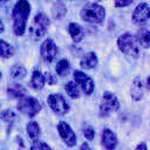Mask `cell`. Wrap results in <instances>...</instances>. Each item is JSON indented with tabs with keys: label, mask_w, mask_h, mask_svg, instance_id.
Instances as JSON below:
<instances>
[{
	"label": "cell",
	"mask_w": 150,
	"mask_h": 150,
	"mask_svg": "<svg viewBox=\"0 0 150 150\" xmlns=\"http://www.w3.org/2000/svg\"><path fill=\"white\" fill-rule=\"evenodd\" d=\"M30 14V4L28 0H19L12 9L13 32L16 36H22L26 32L27 20Z\"/></svg>",
	"instance_id": "obj_1"
},
{
	"label": "cell",
	"mask_w": 150,
	"mask_h": 150,
	"mask_svg": "<svg viewBox=\"0 0 150 150\" xmlns=\"http://www.w3.org/2000/svg\"><path fill=\"white\" fill-rule=\"evenodd\" d=\"M80 16L84 22L88 23H95L100 25L104 21L105 18V9L103 6L98 4H87L84 7H82L80 12Z\"/></svg>",
	"instance_id": "obj_2"
},
{
	"label": "cell",
	"mask_w": 150,
	"mask_h": 150,
	"mask_svg": "<svg viewBox=\"0 0 150 150\" xmlns=\"http://www.w3.org/2000/svg\"><path fill=\"white\" fill-rule=\"evenodd\" d=\"M117 46L120 50L134 59H137L139 55V48L137 46L136 39L130 34V33H124L118 36L117 39Z\"/></svg>",
	"instance_id": "obj_3"
},
{
	"label": "cell",
	"mask_w": 150,
	"mask_h": 150,
	"mask_svg": "<svg viewBox=\"0 0 150 150\" xmlns=\"http://www.w3.org/2000/svg\"><path fill=\"white\" fill-rule=\"evenodd\" d=\"M49 25H50L49 18L45 13H38L29 26V33L32 38H34L35 40H39L40 38H42L47 33Z\"/></svg>",
	"instance_id": "obj_4"
},
{
	"label": "cell",
	"mask_w": 150,
	"mask_h": 150,
	"mask_svg": "<svg viewBox=\"0 0 150 150\" xmlns=\"http://www.w3.org/2000/svg\"><path fill=\"white\" fill-rule=\"evenodd\" d=\"M16 107H18V110L20 112H22L23 115H26L28 117H34L42 109L41 103L36 98L29 97V96H25V95L19 98Z\"/></svg>",
	"instance_id": "obj_5"
},
{
	"label": "cell",
	"mask_w": 150,
	"mask_h": 150,
	"mask_svg": "<svg viewBox=\"0 0 150 150\" xmlns=\"http://www.w3.org/2000/svg\"><path fill=\"white\" fill-rule=\"evenodd\" d=\"M121 103L117 96L110 91L103 93L101 104H100V116L101 117H107L111 112H115L120 109Z\"/></svg>",
	"instance_id": "obj_6"
},
{
	"label": "cell",
	"mask_w": 150,
	"mask_h": 150,
	"mask_svg": "<svg viewBox=\"0 0 150 150\" xmlns=\"http://www.w3.org/2000/svg\"><path fill=\"white\" fill-rule=\"evenodd\" d=\"M47 102L50 109L57 115H66L70 109L69 103L61 94H50L47 98Z\"/></svg>",
	"instance_id": "obj_7"
},
{
	"label": "cell",
	"mask_w": 150,
	"mask_h": 150,
	"mask_svg": "<svg viewBox=\"0 0 150 150\" xmlns=\"http://www.w3.org/2000/svg\"><path fill=\"white\" fill-rule=\"evenodd\" d=\"M73 76H74V81L77 83V86L80 87V89L86 95L93 94V91L95 89V83H94V80L90 76H88L87 74H84L81 70H75L74 74H73Z\"/></svg>",
	"instance_id": "obj_8"
},
{
	"label": "cell",
	"mask_w": 150,
	"mask_h": 150,
	"mask_svg": "<svg viewBox=\"0 0 150 150\" xmlns=\"http://www.w3.org/2000/svg\"><path fill=\"white\" fill-rule=\"evenodd\" d=\"M57 131H59V135L61 137V139L63 141V143L67 145V146H75L76 145V142H77V137L75 135V132L73 131V129L70 128V125L63 121L59 122L57 124Z\"/></svg>",
	"instance_id": "obj_9"
},
{
	"label": "cell",
	"mask_w": 150,
	"mask_h": 150,
	"mask_svg": "<svg viewBox=\"0 0 150 150\" xmlns=\"http://www.w3.org/2000/svg\"><path fill=\"white\" fill-rule=\"evenodd\" d=\"M40 54L45 62H53L57 55V46L52 39H46L40 47Z\"/></svg>",
	"instance_id": "obj_10"
},
{
	"label": "cell",
	"mask_w": 150,
	"mask_h": 150,
	"mask_svg": "<svg viewBox=\"0 0 150 150\" xmlns=\"http://www.w3.org/2000/svg\"><path fill=\"white\" fill-rule=\"evenodd\" d=\"M150 18V7L146 2H141L139 5H137V7L135 8L134 13H132V21L136 25H142L144 22H146Z\"/></svg>",
	"instance_id": "obj_11"
},
{
	"label": "cell",
	"mask_w": 150,
	"mask_h": 150,
	"mask_svg": "<svg viewBox=\"0 0 150 150\" xmlns=\"http://www.w3.org/2000/svg\"><path fill=\"white\" fill-rule=\"evenodd\" d=\"M117 143H118V139H117V136L115 135V132L110 129H103L102 132H101V144L103 145V148L105 149H115L117 146Z\"/></svg>",
	"instance_id": "obj_12"
},
{
	"label": "cell",
	"mask_w": 150,
	"mask_h": 150,
	"mask_svg": "<svg viewBox=\"0 0 150 150\" xmlns=\"http://www.w3.org/2000/svg\"><path fill=\"white\" fill-rule=\"evenodd\" d=\"M98 63V60H97V55L96 53L94 52H88L86 53L81 60H80V66L81 68L83 69H94Z\"/></svg>",
	"instance_id": "obj_13"
},
{
	"label": "cell",
	"mask_w": 150,
	"mask_h": 150,
	"mask_svg": "<svg viewBox=\"0 0 150 150\" xmlns=\"http://www.w3.org/2000/svg\"><path fill=\"white\" fill-rule=\"evenodd\" d=\"M130 96L134 101H139L143 97V81L139 76H136L130 88Z\"/></svg>",
	"instance_id": "obj_14"
},
{
	"label": "cell",
	"mask_w": 150,
	"mask_h": 150,
	"mask_svg": "<svg viewBox=\"0 0 150 150\" xmlns=\"http://www.w3.org/2000/svg\"><path fill=\"white\" fill-rule=\"evenodd\" d=\"M46 84V79H45V74L39 70L35 69L32 74V79H30V87L34 90H41Z\"/></svg>",
	"instance_id": "obj_15"
},
{
	"label": "cell",
	"mask_w": 150,
	"mask_h": 150,
	"mask_svg": "<svg viewBox=\"0 0 150 150\" xmlns=\"http://www.w3.org/2000/svg\"><path fill=\"white\" fill-rule=\"evenodd\" d=\"M68 32L74 42H80L84 36V29L76 22H70L68 26Z\"/></svg>",
	"instance_id": "obj_16"
},
{
	"label": "cell",
	"mask_w": 150,
	"mask_h": 150,
	"mask_svg": "<svg viewBox=\"0 0 150 150\" xmlns=\"http://www.w3.org/2000/svg\"><path fill=\"white\" fill-rule=\"evenodd\" d=\"M26 130H27V135L29 136L32 142H36L41 138V128L38 122H35V121L28 122L26 125Z\"/></svg>",
	"instance_id": "obj_17"
},
{
	"label": "cell",
	"mask_w": 150,
	"mask_h": 150,
	"mask_svg": "<svg viewBox=\"0 0 150 150\" xmlns=\"http://www.w3.org/2000/svg\"><path fill=\"white\" fill-rule=\"evenodd\" d=\"M136 40L138 41V43L144 47V48H149L150 46V32L146 27H143L138 30L137 33V36H136Z\"/></svg>",
	"instance_id": "obj_18"
},
{
	"label": "cell",
	"mask_w": 150,
	"mask_h": 150,
	"mask_svg": "<svg viewBox=\"0 0 150 150\" xmlns=\"http://www.w3.org/2000/svg\"><path fill=\"white\" fill-rule=\"evenodd\" d=\"M55 71L57 75L60 76H67L70 71V63L68 60L66 59H61L60 61H57L56 66H55Z\"/></svg>",
	"instance_id": "obj_19"
},
{
	"label": "cell",
	"mask_w": 150,
	"mask_h": 150,
	"mask_svg": "<svg viewBox=\"0 0 150 150\" xmlns=\"http://www.w3.org/2000/svg\"><path fill=\"white\" fill-rule=\"evenodd\" d=\"M26 68L22 64H14L11 68V76L15 81H20L26 76Z\"/></svg>",
	"instance_id": "obj_20"
},
{
	"label": "cell",
	"mask_w": 150,
	"mask_h": 150,
	"mask_svg": "<svg viewBox=\"0 0 150 150\" xmlns=\"http://www.w3.org/2000/svg\"><path fill=\"white\" fill-rule=\"evenodd\" d=\"M14 54V48L12 45L6 42L5 40H0V56L4 59H9Z\"/></svg>",
	"instance_id": "obj_21"
},
{
	"label": "cell",
	"mask_w": 150,
	"mask_h": 150,
	"mask_svg": "<svg viewBox=\"0 0 150 150\" xmlns=\"http://www.w3.org/2000/svg\"><path fill=\"white\" fill-rule=\"evenodd\" d=\"M67 94L71 97V98H79L80 97V87L77 86V83L75 81H69L66 87H64Z\"/></svg>",
	"instance_id": "obj_22"
},
{
	"label": "cell",
	"mask_w": 150,
	"mask_h": 150,
	"mask_svg": "<svg viewBox=\"0 0 150 150\" xmlns=\"http://www.w3.org/2000/svg\"><path fill=\"white\" fill-rule=\"evenodd\" d=\"M18 118L16 112H14L12 109H5L0 112V120L7 123H13Z\"/></svg>",
	"instance_id": "obj_23"
},
{
	"label": "cell",
	"mask_w": 150,
	"mask_h": 150,
	"mask_svg": "<svg viewBox=\"0 0 150 150\" xmlns=\"http://www.w3.org/2000/svg\"><path fill=\"white\" fill-rule=\"evenodd\" d=\"M7 94L12 98H20V97H22L25 95V90H23V88L21 86L15 84L14 87L7 89Z\"/></svg>",
	"instance_id": "obj_24"
},
{
	"label": "cell",
	"mask_w": 150,
	"mask_h": 150,
	"mask_svg": "<svg viewBox=\"0 0 150 150\" xmlns=\"http://www.w3.org/2000/svg\"><path fill=\"white\" fill-rule=\"evenodd\" d=\"M52 13H53V16H54L55 19H62V18L66 15V13H67V8H66V6H64L63 4L59 2V4H56V5L53 7Z\"/></svg>",
	"instance_id": "obj_25"
},
{
	"label": "cell",
	"mask_w": 150,
	"mask_h": 150,
	"mask_svg": "<svg viewBox=\"0 0 150 150\" xmlns=\"http://www.w3.org/2000/svg\"><path fill=\"white\" fill-rule=\"evenodd\" d=\"M30 149L32 150H50L52 149V146L50 145H48L47 143H45V142H42V141H36V142H33V144L30 145Z\"/></svg>",
	"instance_id": "obj_26"
},
{
	"label": "cell",
	"mask_w": 150,
	"mask_h": 150,
	"mask_svg": "<svg viewBox=\"0 0 150 150\" xmlns=\"http://www.w3.org/2000/svg\"><path fill=\"white\" fill-rule=\"evenodd\" d=\"M82 131H83L84 137H86L88 141L94 139V137H95V129H94L91 125H84L83 129H82Z\"/></svg>",
	"instance_id": "obj_27"
},
{
	"label": "cell",
	"mask_w": 150,
	"mask_h": 150,
	"mask_svg": "<svg viewBox=\"0 0 150 150\" xmlns=\"http://www.w3.org/2000/svg\"><path fill=\"white\" fill-rule=\"evenodd\" d=\"M45 79H46L47 84H49V86H53V84H55V83L57 82L56 76L53 75L52 73H46V74H45Z\"/></svg>",
	"instance_id": "obj_28"
},
{
	"label": "cell",
	"mask_w": 150,
	"mask_h": 150,
	"mask_svg": "<svg viewBox=\"0 0 150 150\" xmlns=\"http://www.w3.org/2000/svg\"><path fill=\"white\" fill-rule=\"evenodd\" d=\"M134 0H115V6L118 7V8H122V7H127L129 5L132 4Z\"/></svg>",
	"instance_id": "obj_29"
},
{
	"label": "cell",
	"mask_w": 150,
	"mask_h": 150,
	"mask_svg": "<svg viewBox=\"0 0 150 150\" xmlns=\"http://www.w3.org/2000/svg\"><path fill=\"white\" fill-rule=\"evenodd\" d=\"M136 149H137V150H141V149H142V150H146V149H148V146H146V144H145V143H139V144L136 146Z\"/></svg>",
	"instance_id": "obj_30"
},
{
	"label": "cell",
	"mask_w": 150,
	"mask_h": 150,
	"mask_svg": "<svg viewBox=\"0 0 150 150\" xmlns=\"http://www.w3.org/2000/svg\"><path fill=\"white\" fill-rule=\"evenodd\" d=\"M4 30H5V26H4V22H2L1 19H0V34H1Z\"/></svg>",
	"instance_id": "obj_31"
},
{
	"label": "cell",
	"mask_w": 150,
	"mask_h": 150,
	"mask_svg": "<svg viewBox=\"0 0 150 150\" xmlns=\"http://www.w3.org/2000/svg\"><path fill=\"white\" fill-rule=\"evenodd\" d=\"M80 149H89V145H88L87 143H83V144H81Z\"/></svg>",
	"instance_id": "obj_32"
},
{
	"label": "cell",
	"mask_w": 150,
	"mask_h": 150,
	"mask_svg": "<svg viewBox=\"0 0 150 150\" xmlns=\"http://www.w3.org/2000/svg\"><path fill=\"white\" fill-rule=\"evenodd\" d=\"M145 86H146V89L149 90V89H150V79H149V77L146 79V84H145Z\"/></svg>",
	"instance_id": "obj_33"
},
{
	"label": "cell",
	"mask_w": 150,
	"mask_h": 150,
	"mask_svg": "<svg viewBox=\"0 0 150 150\" xmlns=\"http://www.w3.org/2000/svg\"><path fill=\"white\" fill-rule=\"evenodd\" d=\"M9 0H0V6H2V5H5V4H7Z\"/></svg>",
	"instance_id": "obj_34"
},
{
	"label": "cell",
	"mask_w": 150,
	"mask_h": 150,
	"mask_svg": "<svg viewBox=\"0 0 150 150\" xmlns=\"http://www.w3.org/2000/svg\"><path fill=\"white\" fill-rule=\"evenodd\" d=\"M0 79H1V71H0Z\"/></svg>",
	"instance_id": "obj_35"
},
{
	"label": "cell",
	"mask_w": 150,
	"mask_h": 150,
	"mask_svg": "<svg viewBox=\"0 0 150 150\" xmlns=\"http://www.w3.org/2000/svg\"><path fill=\"white\" fill-rule=\"evenodd\" d=\"M97 1H101V0H97Z\"/></svg>",
	"instance_id": "obj_36"
}]
</instances>
